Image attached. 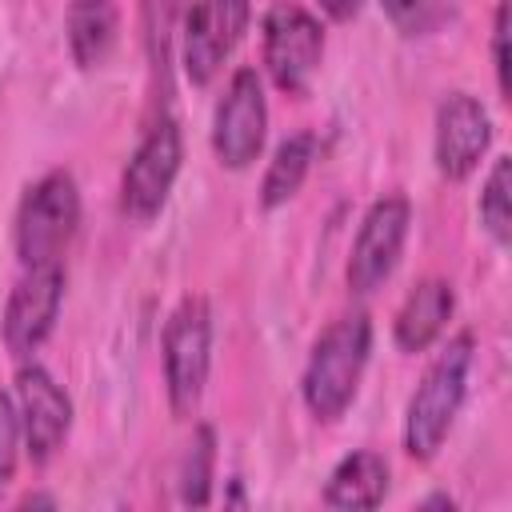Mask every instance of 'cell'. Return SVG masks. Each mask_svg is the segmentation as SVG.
Segmentation results:
<instances>
[{
  "mask_svg": "<svg viewBox=\"0 0 512 512\" xmlns=\"http://www.w3.org/2000/svg\"><path fill=\"white\" fill-rule=\"evenodd\" d=\"M368 356H372V320L364 312L336 316L316 336L300 376V396L320 424H336L352 408Z\"/></svg>",
  "mask_w": 512,
  "mask_h": 512,
  "instance_id": "obj_1",
  "label": "cell"
},
{
  "mask_svg": "<svg viewBox=\"0 0 512 512\" xmlns=\"http://www.w3.org/2000/svg\"><path fill=\"white\" fill-rule=\"evenodd\" d=\"M468 368H472V336L460 332L436 352V360L424 368L416 392L408 396L404 452L416 464H428L444 448V440L456 424V412L464 404V392H468Z\"/></svg>",
  "mask_w": 512,
  "mask_h": 512,
  "instance_id": "obj_2",
  "label": "cell"
},
{
  "mask_svg": "<svg viewBox=\"0 0 512 512\" xmlns=\"http://www.w3.org/2000/svg\"><path fill=\"white\" fill-rule=\"evenodd\" d=\"M160 364H164V392L168 408L188 420L208 388L212 368V308L204 296H184L160 332Z\"/></svg>",
  "mask_w": 512,
  "mask_h": 512,
  "instance_id": "obj_3",
  "label": "cell"
},
{
  "mask_svg": "<svg viewBox=\"0 0 512 512\" xmlns=\"http://www.w3.org/2000/svg\"><path fill=\"white\" fill-rule=\"evenodd\" d=\"M80 224V188L76 176L56 168L44 172L16 208V224H12V244L20 256V268L32 264H52L64 256V248L72 244Z\"/></svg>",
  "mask_w": 512,
  "mask_h": 512,
  "instance_id": "obj_4",
  "label": "cell"
},
{
  "mask_svg": "<svg viewBox=\"0 0 512 512\" xmlns=\"http://www.w3.org/2000/svg\"><path fill=\"white\" fill-rule=\"evenodd\" d=\"M260 60L268 80L288 92L304 96L320 60H324V24L296 0H276L260 20Z\"/></svg>",
  "mask_w": 512,
  "mask_h": 512,
  "instance_id": "obj_5",
  "label": "cell"
},
{
  "mask_svg": "<svg viewBox=\"0 0 512 512\" xmlns=\"http://www.w3.org/2000/svg\"><path fill=\"white\" fill-rule=\"evenodd\" d=\"M180 164H184V136H180L176 120L172 116L152 120V128L140 136L136 152L128 156V164L120 172V212H124V220L152 224L164 212L168 196H172Z\"/></svg>",
  "mask_w": 512,
  "mask_h": 512,
  "instance_id": "obj_6",
  "label": "cell"
},
{
  "mask_svg": "<svg viewBox=\"0 0 512 512\" xmlns=\"http://www.w3.org/2000/svg\"><path fill=\"white\" fill-rule=\"evenodd\" d=\"M268 136V100L256 68H236L212 112V152L224 168L244 172L260 156Z\"/></svg>",
  "mask_w": 512,
  "mask_h": 512,
  "instance_id": "obj_7",
  "label": "cell"
},
{
  "mask_svg": "<svg viewBox=\"0 0 512 512\" xmlns=\"http://www.w3.org/2000/svg\"><path fill=\"white\" fill-rule=\"evenodd\" d=\"M60 304H64V268H60V260L32 264V268L20 272V280L8 292L4 316H0V340H4V348L16 364L32 360V352L52 336Z\"/></svg>",
  "mask_w": 512,
  "mask_h": 512,
  "instance_id": "obj_8",
  "label": "cell"
},
{
  "mask_svg": "<svg viewBox=\"0 0 512 512\" xmlns=\"http://www.w3.org/2000/svg\"><path fill=\"white\" fill-rule=\"evenodd\" d=\"M252 20V0H192L180 20V60L184 76L204 88L236 52Z\"/></svg>",
  "mask_w": 512,
  "mask_h": 512,
  "instance_id": "obj_9",
  "label": "cell"
},
{
  "mask_svg": "<svg viewBox=\"0 0 512 512\" xmlns=\"http://www.w3.org/2000/svg\"><path fill=\"white\" fill-rule=\"evenodd\" d=\"M408 224H412V204L400 192L380 196L364 212L356 240H352V252H348V268H344L348 288L356 296H372L396 272L404 240H408Z\"/></svg>",
  "mask_w": 512,
  "mask_h": 512,
  "instance_id": "obj_10",
  "label": "cell"
},
{
  "mask_svg": "<svg viewBox=\"0 0 512 512\" xmlns=\"http://www.w3.org/2000/svg\"><path fill=\"white\" fill-rule=\"evenodd\" d=\"M16 412H20V436H24V452L32 464H48L72 428V400L60 388V380L36 364V360H20L16 368Z\"/></svg>",
  "mask_w": 512,
  "mask_h": 512,
  "instance_id": "obj_11",
  "label": "cell"
},
{
  "mask_svg": "<svg viewBox=\"0 0 512 512\" xmlns=\"http://www.w3.org/2000/svg\"><path fill=\"white\" fill-rule=\"evenodd\" d=\"M492 148V116L472 92H452L436 108L432 156L444 180H468Z\"/></svg>",
  "mask_w": 512,
  "mask_h": 512,
  "instance_id": "obj_12",
  "label": "cell"
},
{
  "mask_svg": "<svg viewBox=\"0 0 512 512\" xmlns=\"http://www.w3.org/2000/svg\"><path fill=\"white\" fill-rule=\"evenodd\" d=\"M456 312V292L444 276H424L420 284L408 288V296L400 300L396 308V320H392V340L400 352L416 356V352H428L440 332L448 328Z\"/></svg>",
  "mask_w": 512,
  "mask_h": 512,
  "instance_id": "obj_13",
  "label": "cell"
},
{
  "mask_svg": "<svg viewBox=\"0 0 512 512\" xmlns=\"http://www.w3.org/2000/svg\"><path fill=\"white\" fill-rule=\"evenodd\" d=\"M384 496H388V460L372 448L348 452L324 484L328 508H380Z\"/></svg>",
  "mask_w": 512,
  "mask_h": 512,
  "instance_id": "obj_14",
  "label": "cell"
},
{
  "mask_svg": "<svg viewBox=\"0 0 512 512\" xmlns=\"http://www.w3.org/2000/svg\"><path fill=\"white\" fill-rule=\"evenodd\" d=\"M64 32H68V52H72L76 68H100L116 48V32H120L116 4L112 0H72Z\"/></svg>",
  "mask_w": 512,
  "mask_h": 512,
  "instance_id": "obj_15",
  "label": "cell"
},
{
  "mask_svg": "<svg viewBox=\"0 0 512 512\" xmlns=\"http://www.w3.org/2000/svg\"><path fill=\"white\" fill-rule=\"evenodd\" d=\"M312 160H316V136H312V132L288 136V140L272 152V160H268V168H264V180H260V208L272 212V208L288 204V200L300 192V184L308 180Z\"/></svg>",
  "mask_w": 512,
  "mask_h": 512,
  "instance_id": "obj_16",
  "label": "cell"
},
{
  "mask_svg": "<svg viewBox=\"0 0 512 512\" xmlns=\"http://www.w3.org/2000/svg\"><path fill=\"white\" fill-rule=\"evenodd\" d=\"M176 28H180V0H140V40L148 52V68L164 88H168Z\"/></svg>",
  "mask_w": 512,
  "mask_h": 512,
  "instance_id": "obj_17",
  "label": "cell"
},
{
  "mask_svg": "<svg viewBox=\"0 0 512 512\" xmlns=\"http://www.w3.org/2000/svg\"><path fill=\"white\" fill-rule=\"evenodd\" d=\"M180 504L204 508L212 500V480H216V432L208 424L192 428V440L180 460Z\"/></svg>",
  "mask_w": 512,
  "mask_h": 512,
  "instance_id": "obj_18",
  "label": "cell"
},
{
  "mask_svg": "<svg viewBox=\"0 0 512 512\" xmlns=\"http://www.w3.org/2000/svg\"><path fill=\"white\" fill-rule=\"evenodd\" d=\"M480 224L496 248H508L512 240V160L508 156L492 160V172L480 188Z\"/></svg>",
  "mask_w": 512,
  "mask_h": 512,
  "instance_id": "obj_19",
  "label": "cell"
},
{
  "mask_svg": "<svg viewBox=\"0 0 512 512\" xmlns=\"http://www.w3.org/2000/svg\"><path fill=\"white\" fill-rule=\"evenodd\" d=\"M380 8L400 36H424L448 16V0H380Z\"/></svg>",
  "mask_w": 512,
  "mask_h": 512,
  "instance_id": "obj_20",
  "label": "cell"
},
{
  "mask_svg": "<svg viewBox=\"0 0 512 512\" xmlns=\"http://www.w3.org/2000/svg\"><path fill=\"white\" fill-rule=\"evenodd\" d=\"M20 448H24V436H20V412H16V400L0 388V496H4V488L12 484V476H16Z\"/></svg>",
  "mask_w": 512,
  "mask_h": 512,
  "instance_id": "obj_21",
  "label": "cell"
},
{
  "mask_svg": "<svg viewBox=\"0 0 512 512\" xmlns=\"http://www.w3.org/2000/svg\"><path fill=\"white\" fill-rule=\"evenodd\" d=\"M492 68L500 96H508V0H500L492 16Z\"/></svg>",
  "mask_w": 512,
  "mask_h": 512,
  "instance_id": "obj_22",
  "label": "cell"
},
{
  "mask_svg": "<svg viewBox=\"0 0 512 512\" xmlns=\"http://www.w3.org/2000/svg\"><path fill=\"white\" fill-rule=\"evenodd\" d=\"M316 4H320V12H324L328 20L344 24V20H352V16L360 12V4H364V0H316Z\"/></svg>",
  "mask_w": 512,
  "mask_h": 512,
  "instance_id": "obj_23",
  "label": "cell"
},
{
  "mask_svg": "<svg viewBox=\"0 0 512 512\" xmlns=\"http://www.w3.org/2000/svg\"><path fill=\"white\" fill-rule=\"evenodd\" d=\"M420 508H456V500L452 496H428Z\"/></svg>",
  "mask_w": 512,
  "mask_h": 512,
  "instance_id": "obj_24",
  "label": "cell"
},
{
  "mask_svg": "<svg viewBox=\"0 0 512 512\" xmlns=\"http://www.w3.org/2000/svg\"><path fill=\"white\" fill-rule=\"evenodd\" d=\"M24 504L32 508V504H56V500H52V496H24Z\"/></svg>",
  "mask_w": 512,
  "mask_h": 512,
  "instance_id": "obj_25",
  "label": "cell"
}]
</instances>
